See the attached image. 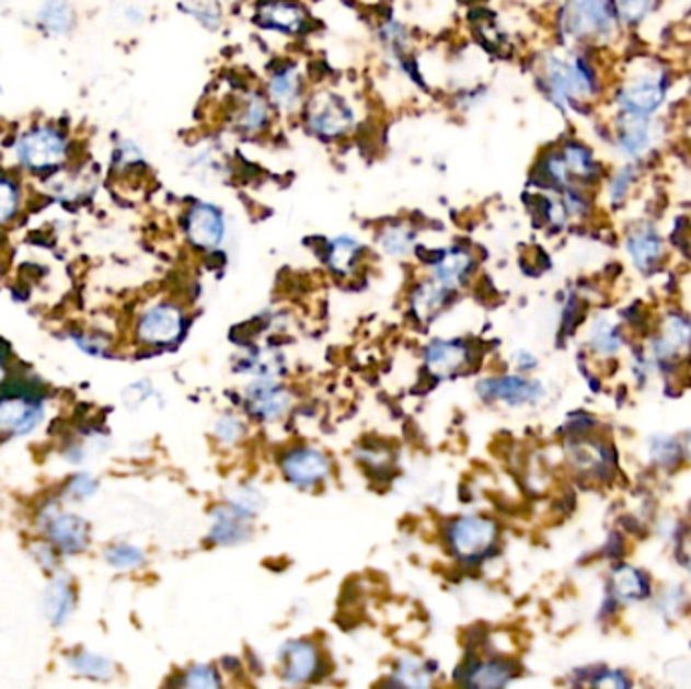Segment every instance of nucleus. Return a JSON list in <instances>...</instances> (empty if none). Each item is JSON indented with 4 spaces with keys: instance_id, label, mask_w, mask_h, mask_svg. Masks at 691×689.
<instances>
[{
    "instance_id": "nucleus-6",
    "label": "nucleus",
    "mask_w": 691,
    "mask_h": 689,
    "mask_svg": "<svg viewBox=\"0 0 691 689\" xmlns=\"http://www.w3.org/2000/svg\"><path fill=\"white\" fill-rule=\"evenodd\" d=\"M43 418V399L28 384H9L0 391V437H19Z\"/></svg>"
},
{
    "instance_id": "nucleus-45",
    "label": "nucleus",
    "mask_w": 691,
    "mask_h": 689,
    "mask_svg": "<svg viewBox=\"0 0 691 689\" xmlns=\"http://www.w3.org/2000/svg\"><path fill=\"white\" fill-rule=\"evenodd\" d=\"M122 19H124L128 25H140L143 21L142 9H138V7H126V9L122 11Z\"/></svg>"
},
{
    "instance_id": "nucleus-25",
    "label": "nucleus",
    "mask_w": 691,
    "mask_h": 689,
    "mask_svg": "<svg viewBox=\"0 0 691 689\" xmlns=\"http://www.w3.org/2000/svg\"><path fill=\"white\" fill-rule=\"evenodd\" d=\"M215 524L210 530V538L217 544H237L249 536V516L235 506L219 507L212 514Z\"/></svg>"
},
{
    "instance_id": "nucleus-36",
    "label": "nucleus",
    "mask_w": 691,
    "mask_h": 689,
    "mask_svg": "<svg viewBox=\"0 0 691 689\" xmlns=\"http://www.w3.org/2000/svg\"><path fill=\"white\" fill-rule=\"evenodd\" d=\"M69 665L73 671H78L79 676L105 679L114 674V664L110 659H105L102 655H93L88 651H79L76 655H71Z\"/></svg>"
},
{
    "instance_id": "nucleus-15",
    "label": "nucleus",
    "mask_w": 691,
    "mask_h": 689,
    "mask_svg": "<svg viewBox=\"0 0 691 689\" xmlns=\"http://www.w3.org/2000/svg\"><path fill=\"white\" fill-rule=\"evenodd\" d=\"M626 253L640 269H652L666 257V241L652 222L641 221L629 229L625 239Z\"/></svg>"
},
{
    "instance_id": "nucleus-38",
    "label": "nucleus",
    "mask_w": 691,
    "mask_h": 689,
    "mask_svg": "<svg viewBox=\"0 0 691 689\" xmlns=\"http://www.w3.org/2000/svg\"><path fill=\"white\" fill-rule=\"evenodd\" d=\"M105 559L116 569L131 571V569L142 564L143 554L138 548L130 547V544H116V547H112L105 552Z\"/></svg>"
},
{
    "instance_id": "nucleus-29",
    "label": "nucleus",
    "mask_w": 691,
    "mask_h": 689,
    "mask_svg": "<svg viewBox=\"0 0 691 689\" xmlns=\"http://www.w3.org/2000/svg\"><path fill=\"white\" fill-rule=\"evenodd\" d=\"M453 289L437 284L435 279L430 284L418 287L413 294V312L418 320H433L437 313L444 310L447 299Z\"/></svg>"
},
{
    "instance_id": "nucleus-20",
    "label": "nucleus",
    "mask_w": 691,
    "mask_h": 689,
    "mask_svg": "<svg viewBox=\"0 0 691 689\" xmlns=\"http://www.w3.org/2000/svg\"><path fill=\"white\" fill-rule=\"evenodd\" d=\"M47 533L53 547L67 554L81 552L88 547V524L73 514H59L51 518L47 521Z\"/></svg>"
},
{
    "instance_id": "nucleus-39",
    "label": "nucleus",
    "mask_w": 691,
    "mask_h": 689,
    "mask_svg": "<svg viewBox=\"0 0 691 689\" xmlns=\"http://www.w3.org/2000/svg\"><path fill=\"white\" fill-rule=\"evenodd\" d=\"M641 590H643V581L633 569H621L614 574V593L619 597L637 598L641 597Z\"/></svg>"
},
{
    "instance_id": "nucleus-10",
    "label": "nucleus",
    "mask_w": 691,
    "mask_h": 689,
    "mask_svg": "<svg viewBox=\"0 0 691 689\" xmlns=\"http://www.w3.org/2000/svg\"><path fill=\"white\" fill-rule=\"evenodd\" d=\"M183 229L186 241L200 251L221 248L227 234L224 213L212 203L196 200L184 210Z\"/></svg>"
},
{
    "instance_id": "nucleus-2",
    "label": "nucleus",
    "mask_w": 691,
    "mask_h": 689,
    "mask_svg": "<svg viewBox=\"0 0 691 689\" xmlns=\"http://www.w3.org/2000/svg\"><path fill=\"white\" fill-rule=\"evenodd\" d=\"M14 170L33 181H47L66 170L76 157L71 131L55 122H37L14 136Z\"/></svg>"
},
{
    "instance_id": "nucleus-18",
    "label": "nucleus",
    "mask_w": 691,
    "mask_h": 689,
    "mask_svg": "<svg viewBox=\"0 0 691 689\" xmlns=\"http://www.w3.org/2000/svg\"><path fill=\"white\" fill-rule=\"evenodd\" d=\"M473 257L470 251L461 248L444 249L437 251V257L430 261L433 265V279L441 286L456 289L463 286V282L468 279V275L473 269Z\"/></svg>"
},
{
    "instance_id": "nucleus-46",
    "label": "nucleus",
    "mask_w": 691,
    "mask_h": 689,
    "mask_svg": "<svg viewBox=\"0 0 691 689\" xmlns=\"http://www.w3.org/2000/svg\"><path fill=\"white\" fill-rule=\"evenodd\" d=\"M7 377V365H4V358H2V352H0V382Z\"/></svg>"
},
{
    "instance_id": "nucleus-28",
    "label": "nucleus",
    "mask_w": 691,
    "mask_h": 689,
    "mask_svg": "<svg viewBox=\"0 0 691 689\" xmlns=\"http://www.w3.org/2000/svg\"><path fill=\"white\" fill-rule=\"evenodd\" d=\"M365 249L354 237H336L327 243V265L339 275L353 274Z\"/></svg>"
},
{
    "instance_id": "nucleus-17",
    "label": "nucleus",
    "mask_w": 691,
    "mask_h": 689,
    "mask_svg": "<svg viewBox=\"0 0 691 689\" xmlns=\"http://www.w3.org/2000/svg\"><path fill=\"white\" fill-rule=\"evenodd\" d=\"M35 23L49 37H69L78 26V11L71 0H41Z\"/></svg>"
},
{
    "instance_id": "nucleus-32",
    "label": "nucleus",
    "mask_w": 691,
    "mask_h": 689,
    "mask_svg": "<svg viewBox=\"0 0 691 689\" xmlns=\"http://www.w3.org/2000/svg\"><path fill=\"white\" fill-rule=\"evenodd\" d=\"M691 346V328L679 318L667 320L664 325V334L657 342V354L669 358V356H678L679 352H686Z\"/></svg>"
},
{
    "instance_id": "nucleus-27",
    "label": "nucleus",
    "mask_w": 691,
    "mask_h": 689,
    "mask_svg": "<svg viewBox=\"0 0 691 689\" xmlns=\"http://www.w3.org/2000/svg\"><path fill=\"white\" fill-rule=\"evenodd\" d=\"M427 368L435 377H451L468 363V351L459 342H435L427 348Z\"/></svg>"
},
{
    "instance_id": "nucleus-3",
    "label": "nucleus",
    "mask_w": 691,
    "mask_h": 689,
    "mask_svg": "<svg viewBox=\"0 0 691 689\" xmlns=\"http://www.w3.org/2000/svg\"><path fill=\"white\" fill-rule=\"evenodd\" d=\"M619 31L611 0H562L556 11V35L562 47L592 49L609 43Z\"/></svg>"
},
{
    "instance_id": "nucleus-33",
    "label": "nucleus",
    "mask_w": 691,
    "mask_h": 689,
    "mask_svg": "<svg viewBox=\"0 0 691 689\" xmlns=\"http://www.w3.org/2000/svg\"><path fill=\"white\" fill-rule=\"evenodd\" d=\"M379 245L392 257H405L415 248V231L403 222H392L380 231Z\"/></svg>"
},
{
    "instance_id": "nucleus-9",
    "label": "nucleus",
    "mask_w": 691,
    "mask_h": 689,
    "mask_svg": "<svg viewBox=\"0 0 691 689\" xmlns=\"http://www.w3.org/2000/svg\"><path fill=\"white\" fill-rule=\"evenodd\" d=\"M253 21L263 31L298 37L310 31L312 14L301 0H257Z\"/></svg>"
},
{
    "instance_id": "nucleus-14",
    "label": "nucleus",
    "mask_w": 691,
    "mask_h": 689,
    "mask_svg": "<svg viewBox=\"0 0 691 689\" xmlns=\"http://www.w3.org/2000/svg\"><path fill=\"white\" fill-rule=\"evenodd\" d=\"M184 315L174 303H157L140 315L136 334L148 346H166L181 338Z\"/></svg>"
},
{
    "instance_id": "nucleus-5",
    "label": "nucleus",
    "mask_w": 691,
    "mask_h": 689,
    "mask_svg": "<svg viewBox=\"0 0 691 689\" xmlns=\"http://www.w3.org/2000/svg\"><path fill=\"white\" fill-rule=\"evenodd\" d=\"M306 130L322 142H339L356 128V112L344 93L318 90L308 93L300 110Z\"/></svg>"
},
{
    "instance_id": "nucleus-8",
    "label": "nucleus",
    "mask_w": 691,
    "mask_h": 689,
    "mask_svg": "<svg viewBox=\"0 0 691 689\" xmlns=\"http://www.w3.org/2000/svg\"><path fill=\"white\" fill-rule=\"evenodd\" d=\"M275 114L277 112L267 100L265 92L247 88L243 92L235 93L233 97V107L229 112V126L243 138H257L265 131H269Z\"/></svg>"
},
{
    "instance_id": "nucleus-19",
    "label": "nucleus",
    "mask_w": 691,
    "mask_h": 689,
    "mask_svg": "<svg viewBox=\"0 0 691 689\" xmlns=\"http://www.w3.org/2000/svg\"><path fill=\"white\" fill-rule=\"evenodd\" d=\"M318 669V650L308 641H289L281 650V676L289 684L312 679Z\"/></svg>"
},
{
    "instance_id": "nucleus-16",
    "label": "nucleus",
    "mask_w": 691,
    "mask_h": 689,
    "mask_svg": "<svg viewBox=\"0 0 691 689\" xmlns=\"http://www.w3.org/2000/svg\"><path fill=\"white\" fill-rule=\"evenodd\" d=\"M287 480L298 487H310L322 482L330 471V461L318 449H296L281 461Z\"/></svg>"
},
{
    "instance_id": "nucleus-30",
    "label": "nucleus",
    "mask_w": 691,
    "mask_h": 689,
    "mask_svg": "<svg viewBox=\"0 0 691 689\" xmlns=\"http://www.w3.org/2000/svg\"><path fill=\"white\" fill-rule=\"evenodd\" d=\"M73 611V588L66 578L51 583L45 593V615L55 627L64 624Z\"/></svg>"
},
{
    "instance_id": "nucleus-43",
    "label": "nucleus",
    "mask_w": 691,
    "mask_h": 689,
    "mask_svg": "<svg viewBox=\"0 0 691 689\" xmlns=\"http://www.w3.org/2000/svg\"><path fill=\"white\" fill-rule=\"evenodd\" d=\"M243 423L235 418V416H222L219 418V423H217V427H215V433H217V437L221 439L222 443H237L239 441V437L243 435Z\"/></svg>"
},
{
    "instance_id": "nucleus-42",
    "label": "nucleus",
    "mask_w": 691,
    "mask_h": 689,
    "mask_svg": "<svg viewBox=\"0 0 691 689\" xmlns=\"http://www.w3.org/2000/svg\"><path fill=\"white\" fill-rule=\"evenodd\" d=\"M231 506H235L237 509L245 512V514H257V509H262L263 499L262 495L249 487H241L237 490L235 495L231 497Z\"/></svg>"
},
{
    "instance_id": "nucleus-24",
    "label": "nucleus",
    "mask_w": 691,
    "mask_h": 689,
    "mask_svg": "<svg viewBox=\"0 0 691 689\" xmlns=\"http://www.w3.org/2000/svg\"><path fill=\"white\" fill-rule=\"evenodd\" d=\"M641 179V166L637 162H625L623 166L607 174L602 188L607 203L611 208L625 207L626 200L635 193Z\"/></svg>"
},
{
    "instance_id": "nucleus-13",
    "label": "nucleus",
    "mask_w": 691,
    "mask_h": 689,
    "mask_svg": "<svg viewBox=\"0 0 691 689\" xmlns=\"http://www.w3.org/2000/svg\"><path fill=\"white\" fill-rule=\"evenodd\" d=\"M496 524L480 516H468L449 528V547L459 559L475 560L494 547Z\"/></svg>"
},
{
    "instance_id": "nucleus-21",
    "label": "nucleus",
    "mask_w": 691,
    "mask_h": 689,
    "mask_svg": "<svg viewBox=\"0 0 691 689\" xmlns=\"http://www.w3.org/2000/svg\"><path fill=\"white\" fill-rule=\"evenodd\" d=\"M477 391L483 399H490V401L520 404L535 399L540 394V387L534 382L523 380V378L508 377L483 380L482 384L477 387Z\"/></svg>"
},
{
    "instance_id": "nucleus-23",
    "label": "nucleus",
    "mask_w": 691,
    "mask_h": 689,
    "mask_svg": "<svg viewBox=\"0 0 691 689\" xmlns=\"http://www.w3.org/2000/svg\"><path fill=\"white\" fill-rule=\"evenodd\" d=\"M251 413L263 421H272L284 415L289 406V394L275 387L274 382H257L247 392Z\"/></svg>"
},
{
    "instance_id": "nucleus-34",
    "label": "nucleus",
    "mask_w": 691,
    "mask_h": 689,
    "mask_svg": "<svg viewBox=\"0 0 691 689\" xmlns=\"http://www.w3.org/2000/svg\"><path fill=\"white\" fill-rule=\"evenodd\" d=\"M468 686H477V688H497V686H506L509 681V667L499 662H487V664H477L470 674H465Z\"/></svg>"
},
{
    "instance_id": "nucleus-48",
    "label": "nucleus",
    "mask_w": 691,
    "mask_h": 689,
    "mask_svg": "<svg viewBox=\"0 0 691 689\" xmlns=\"http://www.w3.org/2000/svg\"><path fill=\"white\" fill-rule=\"evenodd\" d=\"M690 566H691V548H690Z\"/></svg>"
},
{
    "instance_id": "nucleus-22",
    "label": "nucleus",
    "mask_w": 691,
    "mask_h": 689,
    "mask_svg": "<svg viewBox=\"0 0 691 689\" xmlns=\"http://www.w3.org/2000/svg\"><path fill=\"white\" fill-rule=\"evenodd\" d=\"M25 183L19 170L0 169V229L13 225L25 208Z\"/></svg>"
},
{
    "instance_id": "nucleus-1",
    "label": "nucleus",
    "mask_w": 691,
    "mask_h": 689,
    "mask_svg": "<svg viewBox=\"0 0 691 689\" xmlns=\"http://www.w3.org/2000/svg\"><path fill=\"white\" fill-rule=\"evenodd\" d=\"M590 49L544 51L534 66L538 90L562 114L585 112L604 92V79Z\"/></svg>"
},
{
    "instance_id": "nucleus-44",
    "label": "nucleus",
    "mask_w": 691,
    "mask_h": 689,
    "mask_svg": "<svg viewBox=\"0 0 691 689\" xmlns=\"http://www.w3.org/2000/svg\"><path fill=\"white\" fill-rule=\"evenodd\" d=\"M97 490V483L93 482L90 475H78V478H73L71 483H69V487H67V492L71 494V497H76V499H85V497H90Z\"/></svg>"
},
{
    "instance_id": "nucleus-26",
    "label": "nucleus",
    "mask_w": 691,
    "mask_h": 689,
    "mask_svg": "<svg viewBox=\"0 0 691 689\" xmlns=\"http://www.w3.org/2000/svg\"><path fill=\"white\" fill-rule=\"evenodd\" d=\"M110 170L116 179L124 181V179H130L136 174H143L148 170V160H146V154L138 143L130 138H122L112 148Z\"/></svg>"
},
{
    "instance_id": "nucleus-11",
    "label": "nucleus",
    "mask_w": 691,
    "mask_h": 689,
    "mask_svg": "<svg viewBox=\"0 0 691 689\" xmlns=\"http://www.w3.org/2000/svg\"><path fill=\"white\" fill-rule=\"evenodd\" d=\"M263 92L277 114L291 116L300 112L301 105L308 97V85H306V78L300 66L284 61L281 66L274 67L267 76Z\"/></svg>"
},
{
    "instance_id": "nucleus-31",
    "label": "nucleus",
    "mask_w": 691,
    "mask_h": 689,
    "mask_svg": "<svg viewBox=\"0 0 691 689\" xmlns=\"http://www.w3.org/2000/svg\"><path fill=\"white\" fill-rule=\"evenodd\" d=\"M611 9L619 28L633 31L652 16L657 9V0H611Z\"/></svg>"
},
{
    "instance_id": "nucleus-41",
    "label": "nucleus",
    "mask_w": 691,
    "mask_h": 689,
    "mask_svg": "<svg viewBox=\"0 0 691 689\" xmlns=\"http://www.w3.org/2000/svg\"><path fill=\"white\" fill-rule=\"evenodd\" d=\"M592 346L599 352H614L619 348V338L614 334L613 325L600 320L592 328Z\"/></svg>"
},
{
    "instance_id": "nucleus-37",
    "label": "nucleus",
    "mask_w": 691,
    "mask_h": 689,
    "mask_svg": "<svg viewBox=\"0 0 691 689\" xmlns=\"http://www.w3.org/2000/svg\"><path fill=\"white\" fill-rule=\"evenodd\" d=\"M394 677H396V681L401 686H406V688H425V686L430 684L429 671L415 657L401 659L399 665H396Z\"/></svg>"
},
{
    "instance_id": "nucleus-7",
    "label": "nucleus",
    "mask_w": 691,
    "mask_h": 689,
    "mask_svg": "<svg viewBox=\"0 0 691 689\" xmlns=\"http://www.w3.org/2000/svg\"><path fill=\"white\" fill-rule=\"evenodd\" d=\"M659 140V124L655 117L631 116L617 112L611 126V142L625 162L641 164L655 150Z\"/></svg>"
},
{
    "instance_id": "nucleus-12",
    "label": "nucleus",
    "mask_w": 691,
    "mask_h": 689,
    "mask_svg": "<svg viewBox=\"0 0 691 689\" xmlns=\"http://www.w3.org/2000/svg\"><path fill=\"white\" fill-rule=\"evenodd\" d=\"M556 146L561 150L564 166L568 170L574 188H583V191L592 193L595 188L602 186L604 179H607V172L595 154V150L587 142H583L578 138H566Z\"/></svg>"
},
{
    "instance_id": "nucleus-40",
    "label": "nucleus",
    "mask_w": 691,
    "mask_h": 689,
    "mask_svg": "<svg viewBox=\"0 0 691 689\" xmlns=\"http://www.w3.org/2000/svg\"><path fill=\"white\" fill-rule=\"evenodd\" d=\"M183 686H188V688H217V686H221V679L209 665H196L191 671H186Z\"/></svg>"
},
{
    "instance_id": "nucleus-35",
    "label": "nucleus",
    "mask_w": 691,
    "mask_h": 689,
    "mask_svg": "<svg viewBox=\"0 0 691 689\" xmlns=\"http://www.w3.org/2000/svg\"><path fill=\"white\" fill-rule=\"evenodd\" d=\"M181 11L188 14L193 21L207 31H219L222 26V13L219 4L209 0H186L181 4Z\"/></svg>"
},
{
    "instance_id": "nucleus-47",
    "label": "nucleus",
    "mask_w": 691,
    "mask_h": 689,
    "mask_svg": "<svg viewBox=\"0 0 691 689\" xmlns=\"http://www.w3.org/2000/svg\"><path fill=\"white\" fill-rule=\"evenodd\" d=\"M688 456H690V459H691V437H690V441H688Z\"/></svg>"
},
{
    "instance_id": "nucleus-4",
    "label": "nucleus",
    "mask_w": 691,
    "mask_h": 689,
    "mask_svg": "<svg viewBox=\"0 0 691 689\" xmlns=\"http://www.w3.org/2000/svg\"><path fill=\"white\" fill-rule=\"evenodd\" d=\"M671 92V76L666 67H640L629 73L613 92V105L621 114L657 117Z\"/></svg>"
}]
</instances>
